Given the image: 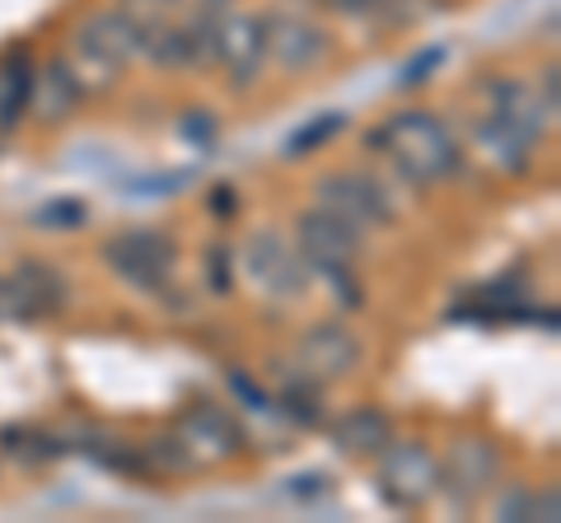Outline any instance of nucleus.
I'll use <instances>...</instances> for the list:
<instances>
[{"label": "nucleus", "instance_id": "4468645a", "mask_svg": "<svg viewBox=\"0 0 561 523\" xmlns=\"http://www.w3.org/2000/svg\"><path fill=\"white\" fill-rule=\"evenodd\" d=\"M332 444L351 458H379L393 444V421L379 407H351L342 421H332Z\"/></svg>", "mask_w": 561, "mask_h": 523}, {"label": "nucleus", "instance_id": "473e14b6", "mask_svg": "<svg viewBox=\"0 0 561 523\" xmlns=\"http://www.w3.org/2000/svg\"><path fill=\"white\" fill-rule=\"evenodd\" d=\"M319 5H328L332 14H370L379 10V0H319Z\"/></svg>", "mask_w": 561, "mask_h": 523}, {"label": "nucleus", "instance_id": "e433bc0d", "mask_svg": "<svg viewBox=\"0 0 561 523\" xmlns=\"http://www.w3.org/2000/svg\"><path fill=\"white\" fill-rule=\"evenodd\" d=\"M150 5H179V0H150Z\"/></svg>", "mask_w": 561, "mask_h": 523}, {"label": "nucleus", "instance_id": "f8f14e48", "mask_svg": "<svg viewBox=\"0 0 561 523\" xmlns=\"http://www.w3.org/2000/svg\"><path fill=\"white\" fill-rule=\"evenodd\" d=\"M179 440L187 444L192 458H197V453H206V458H230V453L243 449V430L234 426L230 411H220L216 403H202L183 416Z\"/></svg>", "mask_w": 561, "mask_h": 523}, {"label": "nucleus", "instance_id": "2eb2a0df", "mask_svg": "<svg viewBox=\"0 0 561 523\" xmlns=\"http://www.w3.org/2000/svg\"><path fill=\"white\" fill-rule=\"evenodd\" d=\"M80 98H84L80 75L70 71L66 61H47L43 71H38V80H33L28 108H38V117H43V121H66L70 113L80 108Z\"/></svg>", "mask_w": 561, "mask_h": 523}, {"label": "nucleus", "instance_id": "c756f323", "mask_svg": "<svg viewBox=\"0 0 561 523\" xmlns=\"http://www.w3.org/2000/svg\"><path fill=\"white\" fill-rule=\"evenodd\" d=\"M183 136H187V141H197L202 150H210V146H216V121H210L206 113H187L183 117Z\"/></svg>", "mask_w": 561, "mask_h": 523}, {"label": "nucleus", "instance_id": "dca6fc26", "mask_svg": "<svg viewBox=\"0 0 561 523\" xmlns=\"http://www.w3.org/2000/svg\"><path fill=\"white\" fill-rule=\"evenodd\" d=\"M478 141H482V150H486L505 173H524V168L534 164V150H538L534 136L505 127V121H496V117H482V121H478Z\"/></svg>", "mask_w": 561, "mask_h": 523}, {"label": "nucleus", "instance_id": "20e7f679", "mask_svg": "<svg viewBox=\"0 0 561 523\" xmlns=\"http://www.w3.org/2000/svg\"><path fill=\"white\" fill-rule=\"evenodd\" d=\"M501 477V453L496 444H486V440H454L449 453L440 458V491L435 496H445L454 510H472L482 496H491V486H496Z\"/></svg>", "mask_w": 561, "mask_h": 523}, {"label": "nucleus", "instance_id": "9d476101", "mask_svg": "<svg viewBox=\"0 0 561 523\" xmlns=\"http://www.w3.org/2000/svg\"><path fill=\"white\" fill-rule=\"evenodd\" d=\"M360 341L356 333H346L342 323H319L300 337V374H309L313 383H332L346 379L360 364Z\"/></svg>", "mask_w": 561, "mask_h": 523}, {"label": "nucleus", "instance_id": "393cba45", "mask_svg": "<svg viewBox=\"0 0 561 523\" xmlns=\"http://www.w3.org/2000/svg\"><path fill=\"white\" fill-rule=\"evenodd\" d=\"M28 318H38V309H33V300L24 294L20 286V276H0V323H28Z\"/></svg>", "mask_w": 561, "mask_h": 523}, {"label": "nucleus", "instance_id": "f704fd0d", "mask_svg": "<svg viewBox=\"0 0 561 523\" xmlns=\"http://www.w3.org/2000/svg\"><path fill=\"white\" fill-rule=\"evenodd\" d=\"M210 206H216L220 216H234V191H230V187H220L216 197H210Z\"/></svg>", "mask_w": 561, "mask_h": 523}, {"label": "nucleus", "instance_id": "412c9836", "mask_svg": "<svg viewBox=\"0 0 561 523\" xmlns=\"http://www.w3.org/2000/svg\"><path fill=\"white\" fill-rule=\"evenodd\" d=\"M342 127H346V117H342V113H323V117L305 121L300 131H290V136H286V160H305V154H313L319 146H328Z\"/></svg>", "mask_w": 561, "mask_h": 523}, {"label": "nucleus", "instance_id": "cd10ccee", "mask_svg": "<svg viewBox=\"0 0 561 523\" xmlns=\"http://www.w3.org/2000/svg\"><path fill=\"white\" fill-rule=\"evenodd\" d=\"M440 61H445V47H426L421 57H412V61H408V71L398 75V84H402V90H412V84L431 80V75H435V66H440Z\"/></svg>", "mask_w": 561, "mask_h": 523}, {"label": "nucleus", "instance_id": "39448f33", "mask_svg": "<svg viewBox=\"0 0 561 523\" xmlns=\"http://www.w3.org/2000/svg\"><path fill=\"white\" fill-rule=\"evenodd\" d=\"M379 491L383 500H393L398 510H416L426 504L435 491H440V458L421 444V440H408V444H389L379 453Z\"/></svg>", "mask_w": 561, "mask_h": 523}, {"label": "nucleus", "instance_id": "7ed1b4c3", "mask_svg": "<svg viewBox=\"0 0 561 523\" xmlns=\"http://www.w3.org/2000/svg\"><path fill=\"white\" fill-rule=\"evenodd\" d=\"M103 262H108L127 286L160 294L173 262H179V243L160 230H122L103 243Z\"/></svg>", "mask_w": 561, "mask_h": 523}, {"label": "nucleus", "instance_id": "7c9ffc66", "mask_svg": "<svg viewBox=\"0 0 561 523\" xmlns=\"http://www.w3.org/2000/svg\"><path fill=\"white\" fill-rule=\"evenodd\" d=\"M538 103H542V113H548V117H557V103H561V80H557V66H548V71H542Z\"/></svg>", "mask_w": 561, "mask_h": 523}, {"label": "nucleus", "instance_id": "2f4dec72", "mask_svg": "<svg viewBox=\"0 0 561 523\" xmlns=\"http://www.w3.org/2000/svg\"><path fill=\"white\" fill-rule=\"evenodd\" d=\"M557 514H561V496H557V491H542V496H534V519H542V523H557Z\"/></svg>", "mask_w": 561, "mask_h": 523}, {"label": "nucleus", "instance_id": "4be33fe9", "mask_svg": "<svg viewBox=\"0 0 561 523\" xmlns=\"http://www.w3.org/2000/svg\"><path fill=\"white\" fill-rule=\"evenodd\" d=\"M187 47H192V66H206V61H220V14L202 10L187 28Z\"/></svg>", "mask_w": 561, "mask_h": 523}, {"label": "nucleus", "instance_id": "ddd939ff", "mask_svg": "<svg viewBox=\"0 0 561 523\" xmlns=\"http://www.w3.org/2000/svg\"><path fill=\"white\" fill-rule=\"evenodd\" d=\"M486 117L505 121V127H515L524 136H534V141H542V131H548V113H542L538 94H529L519 80H486Z\"/></svg>", "mask_w": 561, "mask_h": 523}, {"label": "nucleus", "instance_id": "72a5a7b5", "mask_svg": "<svg viewBox=\"0 0 561 523\" xmlns=\"http://www.w3.org/2000/svg\"><path fill=\"white\" fill-rule=\"evenodd\" d=\"M230 383H234V393H239V397H249V403H253L257 411H272V397H262V393H257V388H253V383L243 379V374H230Z\"/></svg>", "mask_w": 561, "mask_h": 523}, {"label": "nucleus", "instance_id": "f257e3e1", "mask_svg": "<svg viewBox=\"0 0 561 523\" xmlns=\"http://www.w3.org/2000/svg\"><path fill=\"white\" fill-rule=\"evenodd\" d=\"M383 131V154L393 160L398 178H408L412 187H431V183H445L454 168H459V141L454 131L445 127L435 113H398Z\"/></svg>", "mask_w": 561, "mask_h": 523}, {"label": "nucleus", "instance_id": "1a4fd4ad", "mask_svg": "<svg viewBox=\"0 0 561 523\" xmlns=\"http://www.w3.org/2000/svg\"><path fill=\"white\" fill-rule=\"evenodd\" d=\"M76 47H80L84 61L117 71V66H127L140 51V20L127 10H103V14H94V20L80 24Z\"/></svg>", "mask_w": 561, "mask_h": 523}, {"label": "nucleus", "instance_id": "a878e982", "mask_svg": "<svg viewBox=\"0 0 561 523\" xmlns=\"http://www.w3.org/2000/svg\"><path fill=\"white\" fill-rule=\"evenodd\" d=\"M290 500H300V504H309V500H323V496H332V477L328 473H295L286 486H280Z\"/></svg>", "mask_w": 561, "mask_h": 523}, {"label": "nucleus", "instance_id": "5701e85b", "mask_svg": "<svg viewBox=\"0 0 561 523\" xmlns=\"http://www.w3.org/2000/svg\"><path fill=\"white\" fill-rule=\"evenodd\" d=\"M0 440H5V449L24 463H47V458L61 453V440H51V434H43V430H5Z\"/></svg>", "mask_w": 561, "mask_h": 523}, {"label": "nucleus", "instance_id": "a211bd4d", "mask_svg": "<svg viewBox=\"0 0 561 523\" xmlns=\"http://www.w3.org/2000/svg\"><path fill=\"white\" fill-rule=\"evenodd\" d=\"M140 51H146L154 66H164V71H187L192 66L187 33L173 24H140Z\"/></svg>", "mask_w": 561, "mask_h": 523}, {"label": "nucleus", "instance_id": "bb28decb", "mask_svg": "<svg viewBox=\"0 0 561 523\" xmlns=\"http://www.w3.org/2000/svg\"><path fill=\"white\" fill-rule=\"evenodd\" d=\"M496 519H505V523H529V519H534V491H524V486H511V491L496 500Z\"/></svg>", "mask_w": 561, "mask_h": 523}, {"label": "nucleus", "instance_id": "b1692460", "mask_svg": "<svg viewBox=\"0 0 561 523\" xmlns=\"http://www.w3.org/2000/svg\"><path fill=\"white\" fill-rule=\"evenodd\" d=\"M90 220V206L76 201V197H61V201H47L38 216H33V224L38 230H80V224Z\"/></svg>", "mask_w": 561, "mask_h": 523}, {"label": "nucleus", "instance_id": "6ab92c4d", "mask_svg": "<svg viewBox=\"0 0 561 523\" xmlns=\"http://www.w3.org/2000/svg\"><path fill=\"white\" fill-rule=\"evenodd\" d=\"M280 411H286L290 421H300V426H323V393H319V383H313L309 374L286 379V388H280Z\"/></svg>", "mask_w": 561, "mask_h": 523}, {"label": "nucleus", "instance_id": "f3484780", "mask_svg": "<svg viewBox=\"0 0 561 523\" xmlns=\"http://www.w3.org/2000/svg\"><path fill=\"white\" fill-rule=\"evenodd\" d=\"M14 276H20V286L33 300V309H38V318H43V313L66 309V276L57 267H47V262H20Z\"/></svg>", "mask_w": 561, "mask_h": 523}, {"label": "nucleus", "instance_id": "aec40b11", "mask_svg": "<svg viewBox=\"0 0 561 523\" xmlns=\"http://www.w3.org/2000/svg\"><path fill=\"white\" fill-rule=\"evenodd\" d=\"M28 94H33V75H28V61H10L0 71V127H14L28 108Z\"/></svg>", "mask_w": 561, "mask_h": 523}, {"label": "nucleus", "instance_id": "423d86ee", "mask_svg": "<svg viewBox=\"0 0 561 523\" xmlns=\"http://www.w3.org/2000/svg\"><path fill=\"white\" fill-rule=\"evenodd\" d=\"M243 271L272 294V300H300L309 290V267L305 257L290 248L276 230H257L243 243Z\"/></svg>", "mask_w": 561, "mask_h": 523}, {"label": "nucleus", "instance_id": "c85d7f7f", "mask_svg": "<svg viewBox=\"0 0 561 523\" xmlns=\"http://www.w3.org/2000/svg\"><path fill=\"white\" fill-rule=\"evenodd\" d=\"M202 271H206V281L216 294H230V253L225 248H210L206 262H202Z\"/></svg>", "mask_w": 561, "mask_h": 523}, {"label": "nucleus", "instance_id": "f03ea898", "mask_svg": "<svg viewBox=\"0 0 561 523\" xmlns=\"http://www.w3.org/2000/svg\"><path fill=\"white\" fill-rule=\"evenodd\" d=\"M295 239H300V257L309 271H319L328 286H337L346 309H360V286H356V257H360V239L351 224L337 216H328L323 206H313L295 220Z\"/></svg>", "mask_w": 561, "mask_h": 523}, {"label": "nucleus", "instance_id": "c9c22d12", "mask_svg": "<svg viewBox=\"0 0 561 523\" xmlns=\"http://www.w3.org/2000/svg\"><path fill=\"white\" fill-rule=\"evenodd\" d=\"M230 5H234V0H202V10H210V14H225Z\"/></svg>", "mask_w": 561, "mask_h": 523}, {"label": "nucleus", "instance_id": "6e6552de", "mask_svg": "<svg viewBox=\"0 0 561 523\" xmlns=\"http://www.w3.org/2000/svg\"><path fill=\"white\" fill-rule=\"evenodd\" d=\"M262 43H267V61H276L280 71H290V75H305L313 71L332 43H328V33L313 24V20H300V14H262Z\"/></svg>", "mask_w": 561, "mask_h": 523}, {"label": "nucleus", "instance_id": "0eeeda50", "mask_svg": "<svg viewBox=\"0 0 561 523\" xmlns=\"http://www.w3.org/2000/svg\"><path fill=\"white\" fill-rule=\"evenodd\" d=\"M319 206L328 216H337L342 224H351L356 234L383 230L393 220V201L383 197V187L365 173H328L319 183Z\"/></svg>", "mask_w": 561, "mask_h": 523}, {"label": "nucleus", "instance_id": "9b49d317", "mask_svg": "<svg viewBox=\"0 0 561 523\" xmlns=\"http://www.w3.org/2000/svg\"><path fill=\"white\" fill-rule=\"evenodd\" d=\"M220 61L230 71L234 90H249L262 75L267 61V43H262V14H243V20H225L220 24Z\"/></svg>", "mask_w": 561, "mask_h": 523}]
</instances>
